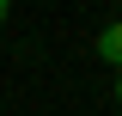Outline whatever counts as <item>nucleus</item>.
Here are the masks:
<instances>
[{"label": "nucleus", "mask_w": 122, "mask_h": 116, "mask_svg": "<svg viewBox=\"0 0 122 116\" xmlns=\"http://www.w3.org/2000/svg\"><path fill=\"white\" fill-rule=\"evenodd\" d=\"M92 49H98V55H104L110 67L122 73V18H116V25H104V31H98V43H92Z\"/></svg>", "instance_id": "1"}, {"label": "nucleus", "mask_w": 122, "mask_h": 116, "mask_svg": "<svg viewBox=\"0 0 122 116\" xmlns=\"http://www.w3.org/2000/svg\"><path fill=\"white\" fill-rule=\"evenodd\" d=\"M6 12H12V6H6V0H0V25H6Z\"/></svg>", "instance_id": "2"}, {"label": "nucleus", "mask_w": 122, "mask_h": 116, "mask_svg": "<svg viewBox=\"0 0 122 116\" xmlns=\"http://www.w3.org/2000/svg\"><path fill=\"white\" fill-rule=\"evenodd\" d=\"M116 104H122V73H116Z\"/></svg>", "instance_id": "3"}]
</instances>
